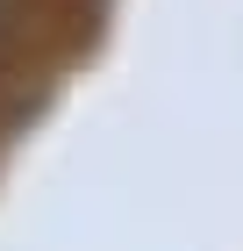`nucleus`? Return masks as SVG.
Listing matches in <instances>:
<instances>
[{"mask_svg": "<svg viewBox=\"0 0 243 251\" xmlns=\"http://www.w3.org/2000/svg\"><path fill=\"white\" fill-rule=\"evenodd\" d=\"M7 7H15V0H0V29H7Z\"/></svg>", "mask_w": 243, "mask_h": 251, "instance_id": "f257e3e1", "label": "nucleus"}]
</instances>
